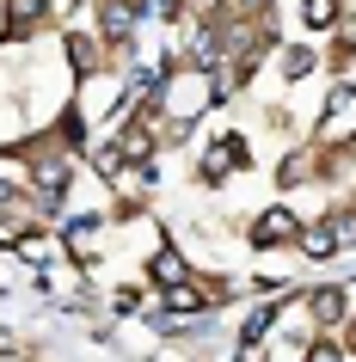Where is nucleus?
Wrapping results in <instances>:
<instances>
[{"mask_svg": "<svg viewBox=\"0 0 356 362\" xmlns=\"http://www.w3.org/2000/svg\"><path fill=\"white\" fill-rule=\"evenodd\" d=\"M246 166V141L234 129H222L215 141H209L203 153H197V178H209V185H222V178H234V172Z\"/></svg>", "mask_w": 356, "mask_h": 362, "instance_id": "f257e3e1", "label": "nucleus"}, {"mask_svg": "<svg viewBox=\"0 0 356 362\" xmlns=\"http://www.w3.org/2000/svg\"><path fill=\"white\" fill-rule=\"evenodd\" d=\"M43 19H50V0H0V37L13 43H25Z\"/></svg>", "mask_w": 356, "mask_h": 362, "instance_id": "f03ea898", "label": "nucleus"}, {"mask_svg": "<svg viewBox=\"0 0 356 362\" xmlns=\"http://www.w3.org/2000/svg\"><path fill=\"white\" fill-rule=\"evenodd\" d=\"M246 240H252L258 252H270V246H289V240H301V221H295L289 209H264L258 221H252V233H246Z\"/></svg>", "mask_w": 356, "mask_h": 362, "instance_id": "7ed1b4c3", "label": "nucleus"}, {"mask_svg": "<svg viewBox=\"0 0 356 362\" xmlns=\"http://www.w3.org/2000/svg\"><path fill=\"white\" fill-rule=\"evenodd\" d=\"M185 276H190V264H185L178 246H154L148 252V283L154 288H172V283H185Z\"/></svg>", "mask_w": 356, "mask_h": 362, "instance_id": "20e7f679", "label": "nucleus"}, {"mask_svg": "<svg viewBox=\"0 0 356 362\" xmlns=\"http://www.w3.org/2000/svg\"><path fill=\"white\" fill-rule=\"evenodd\" d=\"M25 123H31V111H25L19 98H0V153H6V148H25V135H31Z\"/></svg>", "mask_w": 356, "mask_h": 362, "instance_id": "39448f33", "label": "nucleus"}, {"mask_svg": "<svg viewBox=\"0 0 356 362\" xmlns=\"http://www.w3.org/2000/svg\"><path fill=\"white\" fill-rule=\"evenodd\" d=\"M307 307H314V325H338L344 320V288H319V295H307Z\"/></svg>", "mask_w": 356, "mask_h": 362, "instance_id": "423d86ee", "label": "nucleus"}, {"mask_svg": "<svg viewBox=\"0 0 356 362\" xmlns=\"http://www.w3.org/2000/svg\"><path fill=\"white\" fill-rule=\"evenodd\" d=\"M338 13H344V0H301V25L307 31H332Z\"/></svg>", "mask_w": 356, "mask_h": 362, "instance_id": "0eeeda50", "label": "nucleus"}, {"mask_svg": "<svg viewBox=\"0 0 356 362\" xmlns=\"http://www.w3.org/2000/svg\"><path fill=\"white\" fill-rule=\"evenodd\" d=\"M295 246H301V252H307V258H332V252H338V240H332V228H326V221H314V228L301 233Z\"/></svg>", "mask_w": 356, "mask_h": 362, "instance_id": "6e6552de", "label": "nucleus"}, {"mask_svg": "<svg viewBox=\"0 0 356 362\" xmlns=\"http://www.w3.org/2000/svg\"><path fill=\"white\" fill-rule=\"evenodd\" d=\"M301 362H344V356H338V344H307Z\"/></svg>", "mask_w": 356, "mask_h": 362, "instance_id": "1a4fd4ad", "label": "nucleus"}, {"mask_svg": "<svg viewBox=\"0 0 356 362\" xmlns=\"http://www.w3.org/2000/svg\"><path fill=\"white\" fill-rule=\"evenodd\" d=\"M350 350H356V332H350Z\"/></svg>", "mask_w": 356, "mask_h": 362, "instance_id": "9d476101", "label": "nucleus"}]
</instances>
